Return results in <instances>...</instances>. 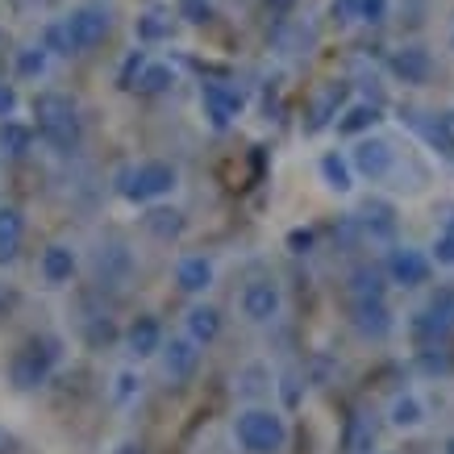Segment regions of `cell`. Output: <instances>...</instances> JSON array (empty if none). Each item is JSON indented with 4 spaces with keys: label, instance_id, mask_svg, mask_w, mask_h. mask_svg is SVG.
Instances as JSON below:
<instances>
[{
    "label": "cell",
    "instance_id": "30bf717a",
    "mask_svg": "<svg viewBox=\"0 0 454 454\" xmlns=\"http://www.w3.org/2000/svg\"><path fill=\"white\" fill-rule=\"evenodd\" d=\"M392 313H387L384 301H355V330L363 338H387L392 333Z\"/></svg>",
    "mask_w": 454,
    "mask_h": 454
},
{
    "label": "cell",
    "instance_id": "7a4b0ae2",
    "mask_svg": "<svg viewBox=\"0 0 454 454\" xmlns=\"http://www.w3.org/2000/svg\"><path fill=\"white\" fill-rule=\"evenodd\" d=\"M176 167L171 163H142V167H129L121 171L117 179V192L134 205H146V200H159V196H171L176 192Z\"/></svg>",
    "mask_w": 454,
    "mask_h": 454
},
{
    "label": "cell",
    "instance_id": "2e32d148",
    "mask_svg": "<svg viewBox=\"0 0 454 454\" xmlns=\"http://www.w3.org/2000/svg\"><path fill=\"white\" fill-rule=\"evenodd\" d=\"M21 238H26V217H21L13 205H4V208H0V262H13L17 259Z\"/></svg>",
    "mask_w": 454,
    "mask_h": 454
},
{
    "label": "cell",
    "instance_id": "52a82bcc",
    "mask_svg": "<svg viewBox=\"0 0 454 454\" xmlns=\"http://www.w3.org/2000/svg\"><path fill=\"white\" fill-rule=\"evenodd\" d=\"M384 276L392 279V284H400V288H421V284L429 279V259L413 247H396L392 254H387Z\"/></svg>",
    "mask_w": 454,
    "mask_h": 454
},
{
    "label": "cell",
    "instance_id": "d6a6232c",
    "mask_svg": "<svg viewBox=\"0 0 454 454\" xmlns=\"http://www.w3.org/2000/svg\"><path fill=\"white\" fill-rule=\"evenodd\" d=\"M146 63H151V59L142 55V51H134V55L125 59V63H121V83H125V88H134V83H138V75H142V67H146Z\"/></svg>",
    "mask_w": 454,
    "mask_h": 454
},
{
    "label": "cell",
    "instance_id": "4dcf8cb0",
    "mask_svg": "<svg viewBox=\"0 0 454 454\" xmlns=\"http://www.w3.org/2000/svg\"><path fill=\"white\" fill-rule=\"evenodd\" d=\"M176 13L192 26H205V21H213V0H176Z\"/></svg>",
    "mask_w": 454,
    "mask_h": 454
},
{
    "label": "cell",
    "instance_id": "f546056e",
    "mask_svg": "<svg viewBox=\"0 0 454 454\" xmlns=\"http://www.w3.org/2000/svg\"><path fill=\"white\" fill-rule=\"evenodd\" d=\"M46 51H42V42L38 46H26V51H17V75L21 80H38L42 71H46Z\"/></svg>",
    "mask_w": 454,
    "mask_h": 454
},
{
    "label": "cell",
    "instance_id": "ba28073f",
    "mask_svg": "<svg viewBox=\"0 0 454 454\" xmlns=\"http://www.w3.org/2000/svg\"><path fill=\"white\" fill-rule=\"evenodd\" d=\"M350 163H355L358 176L367 179H384L392 167H396V151L387 146L384 138H358L355 154H350Z\"/></svg>",
    "mask_w": 454,
    "mask_h": 454
},
{
    "label": "cell",
    "instance_id": "e0dca14e",
    "mask_svg": "<svg viewBox=\"0 0 454 454\" xmlns=\"http://www.w3.org/2000/svg\"><path fill=\"white\" fill-rule=\"evenodd\" d=\"M176 284L184 292H205L208 284H213V262L205 259V254H188V259H179V267H176Z\"/></svg>",
    "mask_w": 454,
    "mask_h": 454
},
{
    "label": "cell",
    "instance_id": "ac0fdd59",
    "mask_svg": "<svg viewBox=\"0 0 454 454\" xmlns=\"http://www.w3.org/2000/svg\"><path fill=\"white\" fill-rule=\"evenodd\" d=\"M217 333H221V313L213 309V304H196V309H188V338H192L196 346H208Z\"/></svg>",
    "mask_w": 454,
    "mask_h": 454
},
{
    "label": "cell",
    "instance_id": "44dd1931",
    "mask_svg": "<svg viewBox=\"0 0 454 454\" xmlns=\"http://www.w3.org/2000/svg\"><path fill=\"white\" fill-rule=\"evenodd\" d=\"M171 83H176V71L167 67V63H146L134 88H138L142 97H163V92L171 88Z\"/></svg>",
    "mask_w": 454,
    "mask_h": 454
},
{
    "label": "cell",
    "instance_id": "d590c367",
    "mask_svg": "<svg viewBox=\"0 0 454 454\" xmlns=\"http://www.w3.org/2000/svg\"><path fill=\"white\" fill-rule=\"evenodd\" d=\"M333 17H338V21H355L358 17V0H333Z\"/></svg>",
    "mask_w": 454,
    "mask_h": 454
},
{
    "label": "cell",
    "instance_id": "9a60e30c",
    "mask_svg": "<svg viewBox=\"0 0 454 454\" xmlns=\"http://www.w3.org/2000/svg\"><path fill=\"white\" fill-rule=\"evenodd\" d=\"M38 267H42V279H46V284H67V279L75 276V250L55 242V247L42 250Z\"/></svg>",
    "mask_w": 454,
    "mask_h": 454
},
{
    "label": "cell",
    "instance_id": "f1b7e54d",
    "mask_svg": "<svg viewBox=\"0 0 454 454\" xmlns=\"http://www.w3.org/2000/svg\"><path fill=\"white\" fill-rule=\"evenodd\" d=\"M321 176H325V184H330L333 192H350V163H346V159L325 154V159H321Z\"/></svg>",
    "mask_w": 454,
    "mask_h": 454
},
{
    "label": "cell",
    "instance_id": "7c38bea8",
    "mask_svg": "<svg viewBox=\"0 0 454 454\" xmlns=\"http://www.w3.org/2000/svg\"><path fill=\"white\" fill-rule=\"evenodd\" d=\"M392 71H396L404 83H426L429 71H434V59H429V51H421V46H400L396 55H392Z\"/></svg>",
    "mask_w": 454,
    "mask_h": 454
},
{
    "label": "cell",
    "instance_id": "4316f807",
    "mask_svg": "<svg viewBox=\"0 0 454 454\" xmlns=\"http://www.w3.org/2000/svg\"><path fill=\"white\" fill-rule=\"evenodd\" d=\"M138 38L142 42H163L171 38V17L163 13V9H151V13L138 17Z\"/></svg>",
    "mask_w": 454,
    "mask_h": 454
},
{
    "label": "cell",
    "instance_id": "836d02e7",
    "mask_svg": "<svg viewBox=\"0 0 454 454\" xmlns=\"http://www.w3.org/2000/svg\"><path fill=\"white\" fill-rule=\"evenodd\" d=\"M434 259L442 262V267H454V234L450 230H442L438 242H434Z\"/></svg>",
    "mask_w": 454,
    "mask_h": 454
},
{
    "label": "cell",
    "instance_id": "9c48e42d",
    "mask_svg": "<svg viewBox=\"0 0 454 454\" xmlns=\"http://www.w3.org/2000/svg\"><path fill=\"white\" fill-rule=\"evenodd\" d=\"M242 313H247V321H254V325H267V321L279 313V284H271V279L247 284V292H242Z\"/></svg>",
    "mask_w": 454,
    "mask_h": 454
},
{
    "label": "cell",
    "instance_id": "b9f144b4",
    "mask_svg": "<svg viewBox=\"0 0 454 454\" xmlns=\"http://www.w3.org/2000/svg\"><path fill=\"white\" fill-rule=\"evenodd\" d=\"M446 454H454V438H450V442H446Z\"/></svg>",
    "mask_w": 454,
    "mask_h": 454
},
{
    "label": "cell",
    "instance_id": "5bb4252c",
    "mask_svg": "<svg viewBox=\"0 0 454 454\" xmlns=\"http://www.w3.org/2000/svg\"><path fill=\"white\" fill-rule=\"evenodd\" d=\"M34 117H38V129H51V125L75 121V105L63 92H38L34 97Z\"/></svg>",
    "mask_w": 454,
    "mask_h": 454
},
{
    "label": "cell",
    "instance_id": "ffe728a7",
    "mask_svg": "<svg viewBox=\"0 0 454 454\" xmlns=\"http://www.w3.org/2000/svg\"><path fill=\"white\" fill-rule=\"evenodd\" d=\"M384 288H387V276L380 267H355V271H350L355 301H384Z\"/></svg>",
    "mask_w": 454,
    "mask_h": 454
},
{
    "label": "cell",
    "instance_id": "7402d4cb",
    "mask_svg": "<svg viewBox=\"0 0 454 454\" xmlns=\"http://www.w3.org/2000/svg\"><path fill=\"white\" fill-rule=\"evenodd\" d=\"M346 454H372V446H375V426L367 421V417H350L346 421Z\"/></svg>",
    "mask_w": 454,
    "mask_h": 454
},
{
    "label": "cell",
    "instance_id": "e575fe53",
    "mask_svg": "<svg viewBox=\"0 0 454 454\" xmlns=\"http://www.w3.org/2000/svg\"><path fill=\"white\" fill-rule=\"evenodd\" d=\"M358 17H363V21H384L387 0H358Z\"/></svg>",
    "mask_w": 454,
    "mask_h": 454
},
{
    "label": "cell",
    "instance_id": "6da1fadb",
    "mask_svg": "<svg viewBox=\"0 0 454 454\" xmlns=\"http://www.w3.org/2000/svg\"><path fill=\"white\" fill-rule=\"evenodd\" d=\"M234 438L242 450L250 454H276L284 442H288V426H284V417L271 413V409H247V413H238L234 421Z\"/></svg>",
    "mask_w": 454,
    "mask_h": 454
},
{
    "label": "cell",
    "instance_id": "8d00e7d4",
    "mask_svg": "<svg viewBox=\"0 0 454 454\" xmlns=\"http://www.w3.org/2000/svg\"><path fill=\"white\" fill-rule=\"evenodd\" d=\"M13 109H17L13 83H0V117H13Z\"/></svg>",
    "mask_w": 454,
    "mask_h": 454
},
{
    "label": "cell",
    "instance_id": "d6986e66",
    "mask_svg": "<svg viewBox=\"0 0 454 454\" xmlns=\"http://www.w3.org/2000/svg\"><path fill=\"white\" fill-rule=\"evenodd\" d=\"M358 225H363L372 238H392V234H396L392 205H384V200H367V205H363V213H358Z\"/></svg>",
    "mask_w": 454,
    "mask_h": 454
},
{
    "label": "cell",
    "instance_id": "603a6c76",
    "mask_svg": "<svg viewBox=\"0 0 454 454\" xmlns=\"http://www.w3.org/2000/svg\"><path fill=\"white\" fill-rule=\"evenodd\" d=\"M146 230H151L154 238L171 242V238L184 234V213H176V208H151V213H146Z\"/></svg>",
    "mask_w": 454,
    "mask_h": 454
},
{
    "label": "cell",
    "instance_id": "3957f363",
    "mask_svg": "<svg viewBox=\"0 0 454 454\" xmlns=\"http://www.w3.org/2000/svg\"><path fill=\"white\" fill-rule=\"evenodd\" d=\"M63 29H67L71 51H75V55H80V51H92V46H100V42L109 38V29H113L109 4L88 0V4H80V9H71V13L63 17Z\"/></svg>",
    "mask_w": 454,
    "mask_h": 454
},
{
    "label": "cell",
    "instance_id": "d4e9b609",
    "mask_svg": "<svg viewBox=\"0 0 454 454\" xmlns=\"http://www.w3.org/2000/svg\"><path fill=\"white\" fill-rule=\"evenodd\" d=\"M375 121H380V109H375V105H350L346 117L338 121V134L355 138V134H363V129H372Z\"/></svg>",
    "mask_w": 454,
    "mask_h": 454
},
{
    "label": "cell",
    "instance_id": "83f0119b",
    "mask_svg": "<svg viewBox=\"0 0 454 454\" xmlns=\"http://www.w3.org/2000/svg\"><path fill=\"white\" fill-rule=\"evenodd\" d=\"M426 134H429V142L438 146L446 159H454V109L450 113H442L438 121H429L426 125Z\"/></svg>",
    "mask_w": 454,
    "mask_h": 454
},
{
    "label": "cell",
    "instance_id": "60d3db41",
    "mask_svg": "<svg viewBox=\"0 0 454 454\" xmlns=\"http://www.w3.org/2000/svg\"><path fill=\"white\" fill-rule=\"evenodd\" d=\"M267 4H271L276 13H288V9H292V4H296V0H267Z\"/></svg>",
    "mask_w": 454,
    "mask_h": 454
},
{
    "label": "cell",
    "instance_id": "4fadbf2b",
    "mask_svg": "<svg viewBox=\"0 0 454 454\" xmlns=\"http://www.w3.org/2000/svg\"><path fill=\"white\" fill-rule=\"evenodd\" d=\"M125 342H129V355L151 358L163 350V325H159L154 317H138V321L129 325V333H125Z\"/></svg>",
    "mask_w": 454,
    "mask_h": 454
},
{
    "label": "cell",
    "instance_id": "8992f818",
    "mask_svg": "<svg viewBox=\"0 0 454 454\" xmlns=\"http://www.w3.org/2000/svg\"><path fill=\"white\" fill-rule=\"evenodd\" d=\"M200 105H205L208 121L217 125V129H225L234 117H242L247 97H242V88H234V83H205L200 88Z\"/></svg>",
    "mask_w": 454,
    "mask_h": 454
},
{
    "label": "cell",
    "instance_id": "484cf974",
    "mask_svg": "<svg viewBox=\"0 0 454 454\" xmlns=\"http://www.w3.org/2000/svg\"><path fill=\"white\" fill-rule=\"evenodd\" d=\"M0 146H4L9 154H26L29 146H34V129L21 125V121H4L0 125Z\"/></svg>",
    "mask_w": 454,
    "mask_h": 454
},
{
    "label": "cell",
    "instance_id": "5b68a950",
    "mask_svg": "<svg viewBox=\"0 0 454 454\" xmlns=\"http://www.w3.org/2000/svg\"><path fill=\"white\" fill-rule=\"evenodd\" d=\"M55 358H59V346L55 342H29L26 350H17L13 358V384L17 387H38L46 384V375H51V367H55Z\"/></svg>",
    "mask_w": 454,
    "mask_h": 454
},
{
    "label": "cell",
    "instance_id": "8fae6325",
    "mask_svg": "<svg viewBox=\"0 0 454 454\" xmlns=\"http://www.w3.org/2000/svg\"><path fill=\"white\" fill-rule=\"evenodd\" d=\"M200 363V346L192 338H171V346H163V367L171 380H188Z\"/></svg>",
    "mask_w": 454,
    "mask_h": 454
},
{
    "label": "cell",
    "instance_id": "74e56055",
    "mask_svg": "<svg viewBox=\"0 0 454 454\" xmlns=\"http://www.w3.org/2000/svg\"><path fill=\"white\" fill-rule=\"evenodd\" d=\"M134 387H138V380H134L129 372H121V375H117V387H113V396H117V400H129V396H134Z\"/></svg>",
    "mask_w": 454,
    "mask_h": 454
},
{
    "label": "cell",
    "instance_id": "277c9868",
    "mask_svg": "<svg viewBox=\"0 0 454 454\" xmlns=\"http://www.w3.org/2000/svg\"><path fill=\"white\" fill-rule=\"evenodd\" d=\"M413 333H417V342H434V346H438L442 338H450L454 333V288L434 292V301L417 313Z\"/></svg>",
    "mask_w": 454,
    "mask_h": 454
},
{
    "label": "cell",
    "instance_id": "cb8c5ba5",
    "mask_svg": "<svg viewBox=\"0 0 454 454\" xmlns=\"http://www.w3.org/2000/svg\"><path fill=\"white\" fill-rule=\"evenodd\" d=\"M342 100H346V88L338 83V88H330L325 97L317 100V109H313V117H309V134H317V129H325V125L338 117V109H342Z\"/></svg>",
    "mask_w": 454,
    "mask_h": 454
},
{
    "label": "cell",
    "instance_id": "ab89813d",
    "mask_svg": "<svg viewBox=\"0 0 454 454\" xmlns=\"http://www.w3.org/2000/svg\"><path fill=\"white\" fill-rule=\"evenodd\" d=\"M288 247H292V250H296V254H304V250L313 247V234H309V230H304V234H301V230H296V234H292V238H288Z\"/></svg>",
    "mask_w": 454,
    "mask_h": 454
},
{
    "label": "cell",
    "instance_id": "1f68e13d",
    "mask_svg": "<svg viewBox=\"0 0 454 454\" xmlns=\"http://www.w3.org/2000/svg\"><path fill=\"white\" fill-rule=\"evenodd\" d=\"M392 421H396V426H417V421H421V404H417L413 396H400L396 404H392Z\"/></svg>",
    "mask_w": 454,
    "mask_h": 454
},
{
    "label": "cell",
    "instance_id": "f35d334b",
    "mask_svg": "<svg viewBox=\"0 0 454 454\" xmlns=\"http://www.w3.org/2000/svg\"><path fill=\"white\" fill-rule=\"evenodd\" d=\"M254 380H262V367H250V372L242 375V392H247V396H254V392L262 387V384H254Z\"/></svg>",
    "mask_w": 454,
    "mask_h": 454
}]
</instances>
